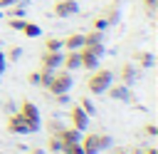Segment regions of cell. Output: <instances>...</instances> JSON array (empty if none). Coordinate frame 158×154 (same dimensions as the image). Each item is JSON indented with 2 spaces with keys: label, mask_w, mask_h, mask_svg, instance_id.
Returning <instances> with one entry per match:
<instances>
[{
  "label": "cell",
  "mask_w": 158,
  "mask_h": 154,
  "mask_svg": "<svg viewBox=\"0 0 158 154\" xmlns=\"http://www.w3.org/2000/svg\"><path fill=\"white\" fill-rule=\"evenodd\" d=\"M111 82H114V72L106 67H96V70H91V77L86 79V89L91 94H104Z\"/></svg>",
  "instance_id": "obj_1"
},
{
  "label": "cell",
  "mask_w": 158,
  "mask_h": 154,
  "mask_svg": "<svg viewBox=\"0 0 158 154\" xmlns=\"http://www.w3.org/2000/svg\"><path fill=\"white\" fill-rule=\"evenodd\" d=\"M72 84H74L72 72H67V70L59 67V70H54V75H52V79L47 84V92H52V94H67L72 89Z\"/></svg>",
  "instance_id": "obj_2"
},
{
  "label": "cell",
  "mask_w": 158,
  "mask_h": 154,
  "mask_svg": "<svg viewBox=\"0 0 158 154\" xmlns=\"http://www.w3.org/2000/svg\"><path fill=\"white\" fill-rule=\"evenodd\" d=\"M17 112L27 119V132H30V134H32V132H40V127H42V122H40V109H37L30 99H22Z\"/></svg>",
  "instance_id": "obj_3"
},
{
  "label": "cell",
  "mask_w": 158,
  "mask_h": 154,
  "mask_svg": "<svg viewBox=\"0 0 158 154\" xmlns=\"http://www.w3.org/2000/svg\"><path fill=\"white\" fill-rule=\"evenodd\" d=\"M52 12H54L57 17H72V15L79 12V2H77V0H57V2L52 5Z\"/></svg>",
  "instance_id": "obj_4"
},
{
  "label": "cell",
  "mask_w": 158,
  "mask_h": 154,
  "mask_svg": "<svg viewBox=\"0 0 158 154\" xmlns=\"http://www.w3.org/2000/svg\"><path fill=\"white\" fill-rule=\"evenodd\" d=\"M62 50L59 52H52V50H44V55L40 57V67H44V70H59L62 67Z\"/></svg>",
  "instance_id": "obj_5"
},
{
  "label": "cell",
  "mask_w": 158,
  "mask_h": 154,
  "mask_svg": "<svg viewBox=\"0 0 158 154\" xmlns=\"http://www.w3.org/2000/svg\"><path fill=\"white\" fill-rule=\"evenodd\" d=\"M69 119H72V127H74V129H79V132H84V129L89 127V114H86L79 104H74V107H72Z\"/></svg>",
  "instance_id": "obj_6"
},
{
  "label": "cell",
  "mask_w": 158,
  "mask_h": 154,
  "mask_svg": "<svg viewBox=\"0 0 158 154\" xmlns=\"http://www.w3.org/2000/svg\"><path fill=\"white\" fill-rule=\"evenodd\" d=\"M104 94H109V97L116 99V102H131V99H133V94H131V89H128L126 84H109V89H106Z\"/></svg>",
  "instance_id": "obj_7"
},
{
  "label": "cell",
  "mask_w": 158,
  "mask_h": 154,
  "mask_svg": "<svg viewBox=\"0 0 158 154\" xmlns=\"http://www.w3.org/2000/svg\"><path fill=\"white\" fill-rule=\"evenodd\" d=\"M7 132H12V134H30L27 132V119L20 112H12L10 119H7Z\"/></svg>",
  "instance_id": "obj_8"
},
{
  "label": "cell",
  "mask_w": 158,
  "mask_h": 154,
  "mask_svg": "<svg viewBox=\"0 0 158 154\" xmlns=\"http://www.w3.org/2000/svg\"><path fill=\"white\" fill-rule=\"evenodd\" d=\"M136 77H138V70H136L131 62H123V65L118 67V79H121V84L131 87V84L136 82Z\"/></svg>",
  "instance_id": "obj_9"
},
{
  "label": "cell",
  "mask_w": 158,
  "mask_h": 154,
  "mask_svg": "<svg viewBox=\"0 0 158 154\" xmlns=\"http://www.w3.org/2000/svg\"><path fill=\"white\" fill-rule=\"evenodd\" d=\"M79 65H81L84 70H96V67H99V55L89 52L86 47H79Z\"/></svg>",
  "instance_id": "obj_10"
},
{
  "label": "cell",
  "mask_w": 158,
  "mask_h": 154,
  "mask_svg": "<svg viewBox=\"0 0 158 154\" xmlns=\"http://www.w3.org/2000/svg\"><path fill=\"white\" fill-rule=\"evenodd\" d=\"M81 65H79V50H67V55L62 57V70H67V72H74V70H79Z\"/></svg>",
  "instance_id": "obj_11"
},
{
  "label": "cell",
  "mask_w": 158,
  "mask_h": 154,
  "mask_svg": "<svg viewBox=\"0 0 158 154\" xmlns=\"http://www.w3.org/2000/svg\"><path fill=\"white\" fill-rule=\"evenodd\" d=\"M79 144H81L84 154H99V137H96V134H86V137H81Z\"/></svg>",
  "instance_id": "obj_12"
},
{
  "label": "cell",
  "mask_w": 158,
  "mask_h": 154,
  "mask_svg": "<svg viewBox=\"0 0 158 154\" xmlns=\"http://www.w3.org/2000/svg\"><path fill=\"white\" fill-rule=\"evenodd\" d=\"M79 139H81V132L74 129V127H64V129L59 132V142H62V144H77Z\"/></svg>",
  "instance_id": "obj_13"
},
{
  "label": "cell",
  "mask_w": 158,
  "mask_h": 154,
  "mask_svg": "<svg viewBox=\"0 0 158 154\" xmlns=\"http://www.w3.org/2000/svg\"><path fill=\"white\" fill-rule=\"evenodd\" d=\"M62 42H64L62 50H79V47H84V35H81V32H72V35L64 37Z\"/></svg>",
  "instance_id": "obj_14"
},
{
  "label": "cell",
  "mask_w": 158,
  "mask_h": 154,
  "mask_svg": "<svg viewBox=\"0 0 158 154\" xmlns=\"http://www.w3.org/2000/svg\"><path fill=\"white\" fill-rule=\"evenodd\" d=\"M133 60H136V65H138V67H143V70L153 67V62H156V60H153V55H151V52H143V50H141V52H133Z\"/></svg>",
  "instance_id": "obj_15"
},
{
  "label": "cell",
  "mask_w": 158,
  "mask_h": 154,
  "mask_svg": "<svg viewBox=\"0 0 158 154\" xmlns=\"http://www.w3.org/2000/svg\"><path fill=\"white\" fill-rule=\"evenodd\" d=\"M52 75H54V70H44V67H40V70H37V84L47 89V84H49Z\"/></svg>",
  "instance_id": "obj_16"
},
{
  "label": "cell",
  "mask_w": 158,
  "mask_h": 154,
  "mask_svg": "<svg viewBox=\"0 0 158 154\" xmlns=\"http://www.w3.org/2000/svg\"><path fill=\"white\" fill-rule=\"evenodd\" d=\"M20 32H22L25 37H40V32H42V30H40V25H35V22H27V20H25V25H22V30H20Z\"/></svg>",
  "instance_id": "obj_17"
},
{
  "label": "cell",
  "mask_w": 158,
  "mask_h": 154,
  "mask_svg": "<svg viewBox=\"0 0 158 154\" xmlns=\"http://www.w3.org/2000/svg\"><path fill=\"white\" fill-rule=\"evenodd\" d=\"M62 47H64L62 37H47V42H44V50H52V52H59Z\"/></svg>",
  "instance_id": "obj_18"
},
{
  "label": "cell",
  "mask_w": 158,
  "mask_h": 154,
  "mask_svg": "<svg viewBox=\"0 0 158 154\" xmlns=\"http://www.w3.org/2000/svg\"><path fill=\"white\" fill-rule=\"evenodd\" d=\"M96 42H104V37H101L99 30H91V32L84 35V45H96Z\"/></svg>",
  "instance_id": "obj_19"
},
{
  "label": "cell",
  "mask_w": 158,
  "mask_h": 154,
  "mask_svg": "<svg viewBox=\"0 0 158 154\" xmlns=\"http://www.w3.org/2000/svg\"><path fill=\"white\" fill-rule=\"evenodd\" d=\"M62 142H59V137H49V142H47V149L52 152V154H62Z\"/></svg>",
  "instance_id": "obj_20"
},
{
  "label": "cell",
  "mask_w": 158,
  "mask_h": 154,
  "mask_svg": "<svg viewBox=\"0 0 158 154\" xmlns=\"http://www.w3.org/2000/svg\"><path fill=\"white\" fill-rule=\"evenodd\" d=\"M79 107H81L86 114H94V112H96V107H94V102H91L89 97H79Z\"/></svg>",
  "instance_id": "obj_21"
},
{
  "label": "cell",
  "mask_w": 158,
  "mask_h": 154,
  "mask_svg": "<svg viewBox=\"0 0 158 154\" xmlns=\"http://www.w3.org/2000/svg\"><path fill=\"white\" fill-rule=\"evenodd\" d=\"M62 154H84V149H81L79 142H77V144H64V147H62Z\"/></svg>",
  "instance_id": "obj_22"
},
{
  "label": "cell",
  "mask_w": 158,
  "mask_h": 154,
  "mask_svg": "<svg viewBox=\"0 0 158 154\" xmlns=\"http://www.w3.org/2000/svg\"><path fill=\"white\" fill-rule=\"evenodd\" d=\"M20 57H22V47H17V45H15V47H10V50L5 52V60H12V62H15V60H20Z\"/></svg>",
  "instance_id": "obj_23"
},
{
  "label": "cell",
  "mask_w": 158,
  "mask_h": 154,
  "mask_svg": "<svg viewBox=\"0 0 158 154\" xmlns=\"http://www.w3.org/2000/svg\"><path fill=\"white\" fill-rule=\"evenodd\" d=\"M22 25H25L22 17H10V20H7V27H10V30H22Z\"/></svg>",
  "instance_id": "obj_24"
},
{
  "label": "cell",
  "mask_w": 158,
  "mask_h": 154,
  "mask_svg": "<svg viewBox=\"0 0 158 154\" xmlns=\"http://www.w3.org/2000/svg\"><path fill=\"white\" fill-rule=\"evenodd\" d=\"M96 137H99V152L111 147V137H109V134H96Z\"/></svg>",
  "instance_id": "obj_25"
},
{
  "label": "cell",
  "mask_w": 158,
  "mask_h": 154,
  "mask_svg": "<svg viewBox=\"0 0 158 154\" xmlns=\"http://www.w3.org/2000/svg\"><path fill=\"white\" fill-rule=\"evenodd\" d=\"M91 25H94V30H99V32L109 27V22H106V17H94V22H91Z\"/></svg>",
  "instance_id": "obj_26"
},
{
  "label": "cell",
  "mask_w": 158,
  "mask_h": 154,
  "mask_svg": "<svg viewBox=\"0 0 158 154\" xmlns=\"http://www.w3.org/2000/svg\"><path fill=\"white\" fill-rule=\"evenodd\" d=\"M84 47H86L89 52H94V55H99V57L104 55V42H96V45H84Z\"/></svg>",
  "instance_id": "obj_27"
},
{
  "label": "cell",
  "mask_w": 158,
  "mask_h": 154,
  "mask_svg": "<svg viewBox=\"0 0 158 154\" xmlns=\"http://www.w3.org/2000/svg\"><path fill=\"white\" fill-rule=\"evenodd\" d=\"M143 7H146V12H153L158 7V0H143Z\"/></svg>",
  "instance_id": "obj_28"
},
{
  "label": "cell",
  "mask_w": 158,
  "mask_h": 154,
  "mask_svg": "<svg viewBox=\"0 0 158 154\" xmlns=\"http://www.w3.org/2000/svg\"><path fill=\"white\" fill-rule=\"evenodd\" d=\"M49 129H52V137H59V132L64 129L62 124H57V122H49Z\"/></svg>",
  "instance_id": "obj_29"
},
{
  "label": "cell",
  "mask_w": 158,
  "mask_h": 154,
  "mask_svg": "<svg viewBox=\"0 0 158 154\" xmlns=\"http://www.w3.org/2000/svg\"><path fill=\"white\" fill-rule=\"evenodd\" d=\"M143 132H146L148 137H156V134H158V127H156V124H146V127H143Z\"/></svg>",
  "instance_id": "obj_30"
},
{
  "label": "cell",
  "mask_w": 158,
  "mask_h": 154,
  "mask_svg": "<svg viewBox=\"0 0 158 154\" xmlns=\"http://www.w3.org/2000/svg\"><path fill=\"white\" fill-rule=\"evenodd\" d=\"M5 65H7V60H5V52L0 50V75L5 72Z\"/></svg>",
  "instance_id": "obj_31"
},
{
  "label": "cell",
  "mask_w": 158,
  "mask_h": 154,
  "mask_svg": "<svg viewBox=\"0 0 158 154\" xmlns=\"http://www.w3.org/2000/svg\"><path fill=\"white\" fill-rule=\"evenodd\" d=\"M17 2H20V0H0V10H2V7H10V5H17Z\"/></svg>",
  "instance_id": "obj_32"
},
{
  "label": "cell",
  "mask_w": 158,
  "mask_h": 154,
  "mask_svg": "<svg viewBox=\"0 0 158 154\" xmlns=\"http://www.w3.org/2000/svg\"><path fill=\"white\" fill-rule=\"evenodd\" d=\"M141 154H158V149H153V147H151V149H143Z\"/></svg>",
  "instance_id": "obj_33"
},
{
  "label": "cell",
  "mask_w": 158,
  "mask_h": 154,
  "mask_svg": "<svg viewBox=\"0 0 158 154\" xmlns=\"http://www.w3.org/2000/svg\"><path fill=\"white\" fill-rule=\"evenodd\" d=\"M32 154H42V152H40V149H32Z\"/></svg>",
  "instance_id": "obj_34"
},
{
  "label": "cell",
  "mask_w": 158,
  "mask_h": 154,
  "mask_svg": "<svg viewBox=\"0 0 158 154\" xmlns=\"http://www.w3.org/2000/svg\"><path fill=\"white\" fill-rule=\"evenodd\" d=\"M116 154H128V152H123V149H118V152H116Z\"/></svg>",
  "instance_id": "obj_35"
},
{
  "label": "cell",
  "mask_w": 158,
  "mask_h": 154,
  "mask_svg": "<svg viewBox=\"0 0 158 154\" xmlns=\"http://www.w3.org/2000/svg\"><path fill=\"white\" fill-rule=\"evenodd\" d=\"M0 17H2V12H0Z\"/></svg>",
  "instance_id": "obj_36"
}]
</instances>
